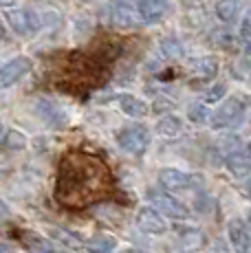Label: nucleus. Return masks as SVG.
Instances as JSON below:
<instances>
[{"label": "nucleus", "instance_id": "12", "mask_svg": "<svg viewBox=\"0 0 251 253\" xmlns=\"http://www.w3.org/2000/svg\"><path fill=\"white\" fill-rule=\"evenodd\" d=\"M159 48H161V53L167 57V60H178V57H183V44H181V40H178L176 36L161 38Z\"/></svg>", "mask_w": 251, "mask_h": 253}, {"label": "nucleus", "instance_id": "15", "mask_svg": "<svg viewBox=\"0 0 251 253\" xmlns=\"http://www.w3.org/2000/svg\"><path fill=\"white\" fill-rule=\"evenodd\" d=\"M231 238H234V242H236V247H238V251L240 253H251V240L247 238V233H245L243 229H238V227H231Z\"/></svg>", "mask_w": 251, "mask_h": 253}, {"label": "nucleus", "instance_id": "7", "mask_svg": "<svg viewBox=\"0 0 251 253\" xmlns=\"http://www.w3.org/2000/svg\"><path fill=\"white\" fill-rule=\"evenodd\" d=\"M187 69L194 77L199 80H214L218 75V60L214 55H199V57H192L187 62Z\"/></svg>", "mask_w": 251, "mask_h": 253}, {"label": "nucleus", "instance_id": "13", "mask_svg": "<svg viewBox=\"0 0 251 253\" xmlns=\"http://www.w3.org/2000/svg\"><path fill=\"white\" fill-rule=\"evenodd\" d=\"M161 181L167 189H183L190 185V176L183 172H176V169H166L161 174Z\"/></svg>", "mask_w": 251, "mask_h": 253}, {"label": "nucleus", "instance_id": "19", "mask_svg": "<svg viewBox=\"0 0 251 253\" xmlns=\"http://www.w3.org/2000/svg\"><path fill=\"white\" fill-rule=\"evenodd\" d=\"M247 192H249V194H251V181H249V183H247Z\"/></svg>", "mask_w": 251, "mask_h": 253}, {"label": "nucleus", "instance_id": "2", "mask_svg": "<svg viewBox=\"0 0 251 253\" xmlns=\"http://www.w3.org/2000/svg\"><path fill=\"white\" fill-rule=\"evenodd\" d=\"M7 22L22 38H33L42 29V18L33 9H11L7 13Z\"/></svg>", "mask_w": 251, "mask_h": 253}, {"label": "nucleus", "instance_id": "21", "mask_svg": "<svg viewBox=\"0 0 251 253\" xmlns=\"http://www.w3.org/2000/svg\"><path fill=\"white\" fill-rule=\"evenodd\" d=\"M84 2H93V0H84Z\"/></svg>", "mask_w": 251, "mask_h": 253}, {"label": "nucleus", "instance_id": "18", "mask_svg": "<svg viewBox=\"0 0 251 253\" xmlns=\"http://www.w3.org/2000/svg\"><path fill=\"white\" fill-rule=\"evenodd\" d=\"M240 42H243L245 53H251V20H243L240 24Z\"/></svg>", "mask_w": 251, "mask_h": 253}, {"label": "nucleus", "instance_id": "23", "mask_svg": "<svg viewBox=\"0 0 251 253\" xmlns=\"http://www.w3.org/2000/svg\"><path fill=\"white\" fill-rule=\"evenodd\" d=\"M0 2H2V0H0Z\"/></svg>", "mask_w": 251, "mask_h": 253}, {"label": "nucleus", "instance_id": "4", "mask_svg": "<svg viewBox=\"0 0 251 253\" xmlns=\"http://www.w3.org/2000/svg\"><path fill=\"white\" fill-rule=\"evenodd\" d=\"M245 113V101L238 99V97H231L227 99L214 115H211V126L214 128H227V126H234L243 119Z\"/></svg>", "mask_w": 251, "mask_h": 253}, {"label": "nucleus", "instance_id": "9", "mask_svg": "<svg viewBox=\"0 0 251 253\" xmlns=\"http://www.w3.org/2000/svg\"><path fill=\"white\" fill-rule=\"evenodd\" d=\"M240 7H243V0H218L214 11L223 24H234L240 16Z\"/></svg>", "mask_w": 251, "mask_h": 253}, {"label": "nucleus", "instance_id": "10", "mask_svg": "<svg viewBox=\"0 0 251 253\" xmlns=\"http://www.w3.org/2000/svg\"><path fill=\"white\" fill-rule=\"evenodd\" d=\"M119 106L128 117H146L148 115V104L134 95H119Z\"/></svg>", "mask_w": 251, "mask_h": 253}, {"label": "nucleus", "instance_id": "14", "mask_svg": "<svg viewBox=\"0 0 251 253\" xmlns=\"http://www.w3.org/2000/svg\"><path fill=\"white\" fill-rule=\"evenodd\" d=\"M157 132L163 134V137H176L181 132V119L178 117H163L161 121L157 124Z\"/></svg>", "mask_w": 251, "mask_h": 253}, {"label": "nucleus", "instance_id": "11", "mask_svg": "<svg viewBox=\"0 0 251 253\" xmlns=\"http://www.w3.org/2000/svg\"><path fill=\"white\" fill-rule=\"evenodd\" d=\"M137 220H139V227L146 231H154V233L163 231V220L159 218V213L154 211V209H143V211H139Z\"/></svg>", "mask_w": 251, "mask_h": 253}, {"label": "nucleus", "instance_id": "5", "mask_svg": "<svg viewBox=\"0 0 251 253\" xmlns=\"http://www.w3.org/2000/svg\"><path fill=\"white\" fill-rule=\"evenodd\" d=\"M119 145L130 154H141L143 150L148 148V141H150V134L143 126H132V128H126L117 134Z\"/></svg>", "mask_w": 251, "mask_h": 253}, {"label": "nucleus", "instance_id": "6", "mask_svg": "<svg viewBox=\"0 0 251 253\" xmlns=\"http://www.w3.org/2000/svg\"><path fill=\"white\" fill-rule=\"evenodd\" d=\"M139 13H141L143 24H159L163 22L172 11L170 0H137Z\"/></svg>", "mask_w": 251, "mask_h": 253}, {"label": "nucleus", "instance_id": "8", "mask_svg": "<svg viewBox=\"0 0 251 253\" xmlns=\"http://www.w3.org/2000/svg\"><path fill=\"white\" fill-rule=\"evenodd\" d=\"M227 165H229V169L234 174H238V176L251 172V145H247V148L240 145L238 150L227 154Z\"/></svg>", "mask_w": 251, "mask_h": 253}, {"label": "nucleus", "instance_id": "17", "mask_svg": "<svg viewBox=\"0 0 251 253\" xmlns=\"http://www.w3.org/2000/svg\"><path fill=\"white\" fill-rule=\"evenodd\" d=\"M187 115H190L192 121H196V124H203V121H207V106L205 104H192L190 110H187Z\"/></svg>", "mask_w": 251, "mask_h": 253}, {"label": "nucleus", "instance_id": "16", "mask_svg": "<svg viewBox=\"0 0 251 253\" xmlns=\"http://www.w3.org/2000/svg\"><path fill=\"white\" fill-rule=\"evenodd\" d=\"M225 92H227V86L225 84H214L211 88L205 90V97H203V101H205V104H216V101H220L225 97Z\"/></svg>", "mask_w": 251, "mask_h": 253}, {"label": "nucleus", "instance_id": "22", "mask_svg": "<svg viewBox=\"0 0 251 253\" xmlns=\"http://www.w3.org/2000/svg\"><path fill=\"white\" fill-rule=\"evenodd\" d=\"M0 132H2V124H0Z\"/></svg>", "mask_w": 251, "mask_h": 253}, {"label": "nucleus", "instance_id": "3", "mask_svg": "<svg viewBox=\"0 0 251 253\" xmlns=\"http://www.w3.org/2000/svg\"><path fill=\"white\" fill-rule=\"evenodd\" d=\"M31 69H33V62H31V57H27V55H18V57H13V60H9L7 64L0 69V90L13 86L16 82H20Z\"/></svg>", "mask_w": 251, "mask_h": 253}, {"label": "nucleus", "instance_id": "20", "mask_svg": "<svg viewBox=\"0 0 251 253\" xmlns=\"http://www.w3.org/2000/svg\"><path fill=\"white\" fill-rule=\"evenodd\" d=\"M2 209H4V207H2V203H0V213H2Z\"/></svg>", "mask_w": 251, "mask_h": 253}, {"label": "nucleus", "instance_id": "1", "mask_svg": "<svg viewBox=\"0 0 251 253\" xmlns=\"http://www.w3.org/2000/svg\"><path fill=\"white\" fill-rule=\"evenodd\" d=\"M108 16L115 29H137L143 24L137 0H110Z\"/></svg>", "mask_w": 251, "mask_h": 253}]
</instances>
